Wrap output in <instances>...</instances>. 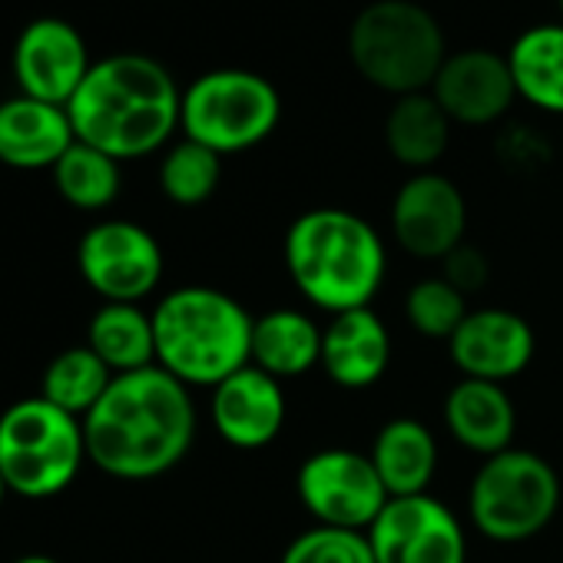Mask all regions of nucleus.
<instances>
[{
    "label": "nucleus",
    "instance_id": "nucleus-14",
    "mask_svg": "<svg viewBox=\"0 0 563 563\" xmlns=\"http://www.w3.org/2000/svg\"><path fill=\"white\" fill-rule=\"evenodd\" d=\"M537 335L530 322L510 309H474L448 339V355L461 378L507 385L533 362Z\"/></svg>",
    "mask_w": 563,
    "mask_h": 563
},
{
    "label": "nucleus",
    "instance_id": "nucleus-22",
    "mask_svg": "<svg viewBox=\"0 0 563 563\" xmlns=\"http://www.w3.org/2000/svg\"><path fill=\"white\" fill-rule=\"evenodd\" d=\"M504 57L517 100L540 113L563 117V21L527 27Z\"/></svg>",
    "mask_w": 563,
    "mask_h": 563
},
{
    "label": "nucleus",
    "instance_id": "nucleus-21",
    "mask_svg": "<svg viewBox=\"0 0 563 563\" xmlns=\"http://www.w3.org/2000/svg\"><path fill=\"white\" fill-rule=\"evenodd\" d=\"M388 497L428 494L438 471V441L418 418H391L378 428L368 451Z\"/></svg>",
    "mask_w": 563,
    "mask_h": 563
},
{
    "label": "nucleus",
    "instance_id": "nucleus-26",
    "mask_svg": "<svg viewBox=\"0 0 563 563\" xmlns=\"http://www.w3.org/2000/svg\"><path fill=\"white\" fill-rule=\"evenodd\" d=\"M54 186L57 192L84 209V212H100L107 206L117 202L123 176H120V159L87 146V143H74L54 166Z\"/></svg>",
    "mask_w": 563,
    "mask_h": 563
},
{
    "label": "nucleus",
    "instance_id": "nucleus-1",
    "mask_svg": "<svg viewBox=\"0 0 563 563\" xmlns=\"http://www.w3.org/2000/svg\"><path fill=\"white\" fill-rule=\"evenodd\" d=\"M87 461L117 481H153L192 448L196 405L183 382L159 365L117 375L84 418Z\"/></svg>",
    "mask_w": 563,
    "mask_h": 563
},
{
    "label": "nucleus",
    "instance_id": "nucleus-5",
    "mask_svg": "<svg viewBox=\"0 0 563 563\" xmlns=\"http://www.w3.org/2000/svg\"><path fill=\"white\" fill-rule=\"evenodd\" d=\"M349 60L365 84L395 100L424 93L448 60L444 31L415 0H375L349 27Z\"/></svg>",
    "mask_w": 563,
    "mask_h": 563
},
{
    "label": "nucleus",
    "instance_id": "nucleus-8",
    "mask_svg": "<svg viewBox=\"0 0 563 563\" xmlns=\"http://www.w3.org/2000/svg\"><path fill=\"white\" fill-rule=\"evenodd\" d=\"M282 120L275 84L255 70L219 67L183 90L179 130L186 140L219 156H235L265 143Z\"/></svg>",
    "mask_w": 563,
    "mask_h": 563
},
{
    "label": "nucleus",
    "instance_id": "nucleus-11",
    "mask_svg": "<svg viewBox=\"0 0 563 563\" xmlns=\"http://www.w3.org/2000/svg\"><path fill=\"white\" fill-rule=\"evenodd\" d=\"M375 563H467V537L454 510L431 497H391L368 527Z\"/></svg>",
    "mask_w": 563,
    "mask_h": 563
},
{
    "label": "nucleus",
    "instance_id": "nucleus-24",
    "mask_svg": "<svg viewBox=\"0 0 563 563\" xmlns=\"http://www.w3.org/2000/svg\"><path fill=\"white\" fill-rule=\"evenodd\" d=\"M87 349L113 372L130 375L156 365L153 312L130 302H103L87 325Z\"/></svg>",
    "mask_w": 563,
    "mask_h": 563
},
{
    "label": "nucleus",
    "instance_id": "nucleus-25",
    "mask_svg": "<svg viewBox=\"0 0 563 563\" xmlns=\"http://www.w3.org/2000/svg\"><path fill=\"white\" fill-rule=\"evenodd\" d=\"M113 378L117 375L87 345L67 349L44 368L41 398L84 421L93 411V405L107 395Z\"/></svg>",
    "mask_w": 563,
    "mask_h": 563
},
{
    "label": "nucleus",
    "instance_id": "nucleus-12",
    "mask_svg": "<svg viewBox=\"0 0 563 563\" xmlns=\"http://www.w3.org/2000/svg\"><path fill=\"white\" fill-rule=\"evenodd\" d=\"M395 242L415 258H448L467 232V202L444 173H411L391 199Z\"/></svg>",
    "mask_w": 563,
    "mask_h": 563
},
{
    "label": "nucleus",
    "instance_id": "nucleus-15",
    "mask_svg": "<svg viewBox=\"0 0 563 563\" xmlns=\"http://www.w3.org/2000/svg\"><path fill=\"white\" fill-rule=\"evenodd\" d=\"M431 97L457 126H490L500 123L517 103V87L507 57L494 51H457L441 64Z\"/></svg>",
    "mask_w": 563,
    "mask_h": 563
},
{
    "label": "nucleus",
    "instance_id": "nucleus-20",
    "mask_svg": "<svg viewBox=\"0 0 563 563\" xmlns=\"http://www.w3.org/2000/svg\"><path fill=\"white\" fill-rule=\"evenodd\" d=\"M252 365L289 382L322 365V325L299 309H272L252 322Z\"/></svg>",
    "mask_w": 563,
    "mask_h": 563
},
{
    "label": "nucleus",
    "instance_id": "nucleus-13",
    "mask_svg": "<svg viewBox=\"0 0 563 563\" xmlns=\"http://www.w3.org/2000/svg\"><path fill=\"white\" fill-rule=\"evenodd\" d=\"M90 54L80 31L60 18L27 24L14 44V77L24 97L67 107L90 74Z\"/></svg>",
    "mask_w": 563,
    "mask_h": 563
},
{
    "label": "nucleus",
    "instance_id": "nucleus-23",
    "mask_svg": "<svg viewBox=\"0 0 563 563\" xmlns=\"http://www.w3.org/2000/svg\"><path fill=\"white\" fill-rule=\"evenodd\" d=\"M451 120L431 97L424 93H408L398 97L385 117V146L395 163H401L411 173H428L434 163L448 153L451 143Z\"/></svg>",
    "mask_w": 563,
    "mask_h": 563
},
{
    "label": "nucleus",
    "instance_id": "nucleus-10",
    "mask_svg": "<svg viewBox=\"0 0 563 563\" xmlns=\"http://www.w3.org/2000/svg\"><path fill=\"white\" fill-rule=\"evenodd\" d=\"M77 268L103 302L140 306L159 289L163 249L150 229L130 219H103L84 232Z\"/></svg>",
    "mask_w": 563,
    "mask_h": 563
},
{
    "label": "nucleus",
    "instance_id": "nucleus-2",
    "mask_svg": "<svg viewBox=\"0 0 563 563\" xmlns=\"http://www.w3.org/2000/svg\"><path fill=\"white\" fill-rule=\"evenodd\" d=\"M183 90L143 54H113L90 67L67 103L74 136L120 163L163 150L179 130Z\"/></svg>",
    "mask_w": 563,
    "mask_h": 563
},
{
    "label": "nucleus",
    "instance_id": "nucleus-19",
    "mask_svg": "<svg viewBox=\"0 0 563 563\" xmlns=\"http://www.w3.org/2000/svg\"><path fill=\"white\" fill-rule=\"evenodd\" d=\"M448 434L471 454L494 457L507 448H514L517 434V408L504 385L494 382H474L461 378L441 408Z\"/></svg>",
    "mask_w": 563,
    "mask_h": 563
},
{
    "label": "nucleus",
    "instance_id": "nucleus-6",
    "mask_svg": "<svg viewBox=\"0 0 563 563\" xmlns=\"http://www.w3.org/2000/svg\"><path fill=\"white\" fill-rule=\"evenodd\" d=\"M87 461L84 421L44 398H24L0 415V474L11 494L44 500L64 494Z\"/></svg>",
    "mask_w": 563,
    "mask_h": 563
},
{
    "label": "nucleus",
    "instance_id": "nucleus-31",
    "mask_svg": "<svg viewBox=\"0 0 563 563\" xmlns=\"http://www.w3.org/2000/svg\"><path fill=\"white\" fill-rule=\"evenodd\" d=\"M14 563H60L54 556H44V553H27V556H18Z\"/></svg>",
    "mask_w": 563,
    "mask_h": 563
},
{
    "label": "nucleus",
    "instance_id": "nucleus-16",
    "mask_svg": "<svg viewBox=\"0 0 563 563\" xmlns=\"http://www.w3.org/2000/svg\"><path fill=\"white\" fill-rule=\"evenodd\" d=\"M209 415L225 444L239 451H258L282 434L289 408L282 382L255 365H245L212 388Z\"/></svg>",
    "mask_w": 563,
    "mask_h": 563
},
{
    "label": "nucleus",
    "instance_id": "nucleus-9",
    "mask_svg": "<svg viewBox=\"0 0 563 563\" xmlns=\"http://www.w3.org/2000/svg\"><path fill=\"white\" fill-rule=\"evenodd\" d=\"M296 490L319 527L362 533H368L391 500L372 457L352 448H325L309 454L299 464Z\"/></svg>",
    "mask_w": 563,
    "mask_h": 563
},
{
    "label": "nucleus",
    "instance_id": "nucleus-7",
    "mask_svg": "<svg viewBox=\"0 0 563 563\" xmlns=\"http://www.w3.org/2000/svg\"><path fill=\"white\" fill-rule=\"evenodd\" d=\"M560 510V477L533 451L507 448L484 457L467 487V514L481 537L494 543H527L550 527Z\"/></svg>",
    "mask_w": 563,
    "mask_h": 563
},
{
    "label": "nucleus",
    "instance_id": "nucleus-32",
    "mask_svg": "<svg viewBox=\"0 0 563 563\" xmlns=\"http://www.w3.org/2000/svg\"><path fill=\"white\" fill-rule=\"evenodd\" d=\"M4 494H8V484H4V474H0V500H4Z\"/></svg>",
    "mask_w": 563,
    "mask_h": 563
},
{
    "label": "nucleus",
    "instance_id": "nucleus-4",
    "mask_svg": "<svg viewBox=\"0 0 563 563\" xmlns=\"http://www.w3.org/2000/svg\"><path fill=\"white\" fill-rule=\"evenodd\" d=\"M252 322L245 306L222 289H173L153 309L156 365L186 388H216L252 365Z\"/></svg>",
    "mask_w": 563,
    "mask_h": 563
},
{
    "label": "nucleus",
    "instance_id": "nucleus-29",
    "mask_svg": "<svg viewBox=\"0 0 563 563\" xmlns=\"http://www.w3.org/2000/svg\"><path fill=\"white\" fill-rule=\"evenodd\" d=\"M278 563H375V553L368 533L316 523L286 547Z\"/></svg>",
    "mask_w": 563,
    "mask_h": 563
},
{
    "label": "nucleus",
    "instance_id": "nucleus-27",
    "mask_svg": "<svg viewBox=\"0 0 563 563\" xmlns=\"http://www.w3.org/2000/svg\"><path fill=\"white\" fill-rule=\"evenodd\" d=\"M222 179V156L202 143L179 140L159 163V189L176 206H202Z\"/></svg>",
    "mask_w": 563,
    "mask_h": 563
},
{
    "label": "nucleus",
    "instance_id": "nucleus-3",
    "mask_svg": "<svg viewBox=\"0 0 563 563\" xmlns=\"http://www.w3.org/2000/svg\"><path fill=\"white\" fill-rule=\"evenodd\" d=\"M282 255L292 286L329 316L372 309L388 272V249L378 229L365 216L335 206L296 216Z\"/></svg>",
    "mask_w": 563,
    "mask_h": 563
},
{
    "label": "nucleus",
    "instance_id": "nucleus-17",
    "mask_svg": "<svg viewBox=\"0 0 563 563\" xmlns=\"http://www.w3.org/2000/svg\"><path fill=\"white\" fill-rule=\"evenodd\" d=\"M391 365V332L372 309L332 316L322 329V368L345 391H365Z\"/></svg>",
    "mask_w": 563,
    "mask_h": 563
},
{
    "label": "nucleus",
    "instance_id": "nucleus-30",
    "mask_svg": "<svg viewBox=\"0 0 563 563\" xmlns=\"http://www.w3.org/2000/svg\"><path fill=\"white\" fill-rule=\"evenodd\" d=\"M441 278H448L461 296H471V292L484 289L490 278L487 255L481 249L461 242L448 258H441Z\"/></svg>",
    "mask_w": 563,
    "mask_h": 563
},
{
    "label": "nucleus",
    "instance_id": "nucleus-28",
    "mask_svg": "<svg viewBox=\"0 0 563 563\" xmlns=\"http://www.w3.org/2000/svg\"><path fill=\"white\" fill-rule=\"evenodd\" d=\"M467 296H461L448 278H421L405 296V319L424 339L448 342L467 319Z\"/></svg>",
    "mask_w": 563,
    "mask_h": 563
},
{
    "label": "nucleus",
    "instance_id": "nucleus-18",
    "mask_svg": "<svg viewBox=\"0 0 563 563\" xmlns=\"http://www.w3.org/2000/svg\"><path fill=\"white\" fill-rule=\"evenodd\" d=\"M77 143L67 107L34 97H11L0 103V163L11 169H54Z\"/></svg>",
    "mask_w": 563,
    "mask_h": 563
},
{
    "label": "nucleus",
    "instance_id": "nucleus-33",
    "mask_svg": "<svg viewBox=\"0 0 563 563\" xmlns=\"http://www.w3.org/2000/svg\"><path fill=\"white\" fill-rule=\"evenodd\" d=\"M556 8H560V18H563V0H556Z\"/></svg>",
    "mask_w": 563,
    "mask_h": 563
}]
</instances>
